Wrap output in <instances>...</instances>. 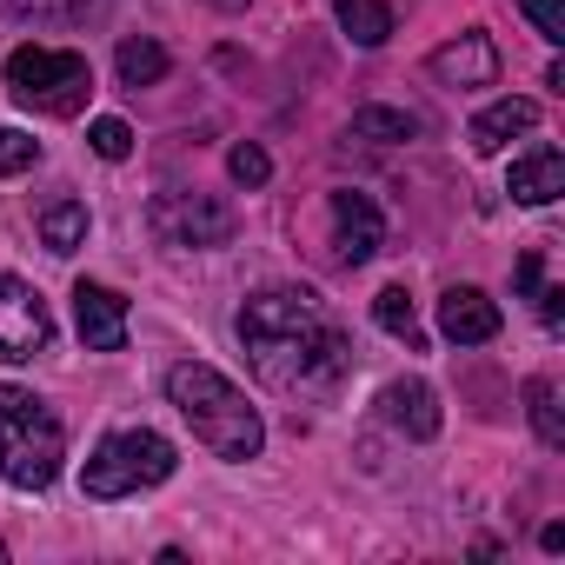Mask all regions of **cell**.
I'll list each match as a JSON object with an SVG mask.
<instances>
[{"mask_svg":"<svg viewBox=\"0 0 565 565\" xmlns=\"http://www.w3.org/2000/svg\"><path fill=\"white\" fill-rule=\"evenodd\" d=\"M519 14L539 28V41H552V47L565 41V0H519Z\"/></svg>","mask_w":565,"mask_h":565,"instance_id":"d4e9b609","label":"cell"},{"mask_svg":"<svg viewBox=\"0 0 565 565\" xmlns=\"http://www.w3.org/2000/svg\"><path fill=\"white\" fill-rule=\"evenodd\" d=\"M226 173H233L239 186H266V180H273V160H266V147H253V140H239V147L226 153Z\"/></svg>","mask_w":565,"mask_h":565,"instance_id":"603a6c76","label":"cell"},{"mask_svg":"<svg viewBox=\"0 0 565 565\" xmlns=\"http://www.w3.org/2000/svg\"><path fill=\"white\" fill-rule=\"evenodd\" d=\"M167 399H173V413L193 426V439H200L213 459H233V466L259 459V446H266L259 413H253L246 393H239L226 373H213L206 360H180V366L167 373Z\"/></svg>","mask_w":565,"mask_h":565,"instance_id":"7a4b0ae2","label":"cell"},{"mask_svg":"<svg viewBox=\"0 0 565 565\" xmlns=\"http://www.w3.org/2000/svg\"><path fill=\"white\" fill-rule=\"evenodd\" d=\"M333 14H340L353 47H386L393 41V8L386 0H333Z\"/></svg>","mask_w":565,"mask_h":565,"instance_id":"9a60e30c","label":"cell"},{"mask_svg":"<svg viewBox=\"0 0 565 565\" xmlns=\"http://www.w3.org/2000/svg\"><path fill=\"white\" fill-rule=\"evenodd\" d=\"M147 226H153L160 246H193L200 253V246H226L239 233V213L213 193H160L147 206Z\"/></svg>","mask_w":565,"mask_h":565,"instance_id":"8992f818","label":"cell"},{"mask_svg":"<svg viewBox=\"0 0 565 565\" xmlns=\"http://www.w3.org/2000/svg\"><path fill=\"white\" fill-rule=\"evenodd\" d=\"M173 439H160L153 426H134V433H107L81 472V492L87 499H134V492H153L173 479Z\"/></svg>","mask_w":565,"mask_h":565,"instance_id":"5b68a950","label":"cell"},{"mask_svg":"<svg viewBox=\"0 0 565 565\" xmlns=\"http://www.w3.org/2000/svg\"><path fill=\"white\" fill-rule=\"evenodd\" d=\"M539 545H545V552H565V525H558V519H552V525H545V532H539Z\"/></svg>","mask_w":565,"mask_h":565,"instance_id":"4316f807","label":"cell"},{"mask_svg":"<svg viewBox=\"0 0 565 565\" xmlns=\"http://www.w3.org/2000/svg\"><path fill=\"white\" fill-rule=\"evenodd\" d=\"M539 127V100H519V94H505V100H492L486 114H472V127H466V140H472V153H505L519 134H532Z\"/></svg>","mask_w":565,"mask_h":565,"instance_id":"4fadbf2b","label":"cell"},{"mask_svg":"<svg viewBox=\"0 0 565 565\" xmlns=\"http://www.w3.org/2000/svg\"><path fill=\"white\" fill-rule=\"evenodd\" d=\"M525 413H532V433L539 446H565V413H558V386L552 380H525Z\"/></svg>","mask_w":565,"mask_h":565,"instance_id":"44dd1931","label":"cell"},{"mask_svg":"<svg viewBox=\"0 0 565 565\" xmlns=\"http://www.w3.org/2000/svg\"><path fill=\"white\" fill-rule=\"evenodd\" d=\"M499 300L492 294H479V287H452L446 300H439V333L452 340V347H486V340H499Z\"/></svg>","mask_w":565,"mask_h":565,"instance_id":"8fae6325","label":"cell"},{"mask_svg":"<svg viewBox=\"0 0 565 565\" xmlns=\"http://www.w3.org/2000/svg\"><path fill=\"white\" fill-rule=\"evenodd\" d=\"M426 67H433L439 87H492V81H499V47H492L486 34H459V41L433 47Z\"/></svg>","mask_w":565,"mask_h":565,"instance_id":"30bf717a","label":"cell"},{"mask_svg":"<svg viewBox=\"0 0 565 565\" xmlns=\"http://www.w3.org/2000/svg\"><path fill=\"white\" fill-rule=\"evenodd\" d=\"M419 114L406 107H360L353 114V140H380V147H399V140H419Z\"/></svg>","mask_w":565,"mask_h":565,"instance_id":"ac0fdd59","label":"cell"},{"mask_svg":"<svg viewBox=\"0 0 565 565\" xmlns=\"http://www.w3.org/2000/svg\"><path fill=\"white\" fill-rule=\"evenodd\" d=\"M239 347L259 386L273 393H333L353 366L347 327L327 313L313 287H266L239 307Z\"/></svg>","mask_w":565,"mask_h":565,"instance_id":"6da1fadb","label":"cell"},{"mask_svg":"<svg viewBox=\"0 0 565 565\" xmlns=\"http://www.w3.org/2000/svg\"><path fill=\"white\" fill-rule=\"evenodd\" d=\"M380 413H386V426L406 433V439H439V426H446L439 393H433L426 380H393V386L380 393Z\"/></svg>","mask_w":565,"mask_h":565,"instance_id":"7c38bea8","label":"cell"},{"mask_svg":"<svg viewBox=\"0 0 565 565\" xmlns=\"http://www.w3.org/2000/svg\"><path fill=\"white\" fill-rule=\"evenodd\" d=\"M327 213H333V253H340L347 266H366V259L386 246V213L373 206V193L340 186V193L327 200Z\"/></svg>","mask_w":565,"mask_h":565,"instance_id":"ba28073f","label":"cell"},{"mask_svg":"<svg viewBox=\"0 0 565 565\" xmlns=\"http://www.w3.org/2000/svg\"><path fill=\"white\" fill-rule=\"evenodd\" d=\"M14 21H34V28H81V21H94L107 0H0Z\"/></svg>","mask_w":565,"mask_h":565,"instance_id":"e0dca14e","label":"cell"},{"mask_svg":"<svg viewBox=\"0 0 565 565\" xmlns=\"http://www.w3.org/2000/svg\"><path fill=\"white\" fill-rule=\"evenodd\" d=\"M206 8H213V14H239V8H246V0H206Z\"/></svg>","mask_w":565,"mask_h":565,"instance_id":"83f0119b","label":"cell"},{"mask_svg":"<svg viewBox=\"0 0 565 565\" xmlns=\"http://www.w3.org/2000/svg\"><path fill=\"white\" fill-rule=\"evenodd\" d=\"M505 193H512L519 206H552V200L565 193V153H558V147H532V153H519Z\"/></svg>","mask_w":565,"mask_h":565,"instance_id":"5bb4252c","label":"cell"},{"mask_svg":"<svg viewBox=\"0 0 565 565\" xmlns=\"http://www.w3.org/2000/svg\"><path fill=\"white\" fill-rule=\"evenodd\" d=\"M8 94H14L28 114L74 120V114H87V100H94V67H87V54H74V47H14V54H8Z\"/></svg>","mask_w":565,"mask_h":565,"instance_id":"277c9868","label":"cell"},{"mask_svg":"<svg viewBox=\"0 0 565 565\" xmlns=\"http://www.w3.org/2000/svg\"><path fill=\"white\" fill-rule=\"evenodd\" d=\"M41 160V140H28V134H14V127H0V180L8 173H28Z\"/></svg>","mask_w":565,"mask_h":565,"instance_id":"cb8c5ba5","label":"cell"},{"mask_svg":"<svg viewBox=\"0 0 565 565\" xmlns=\"http://www.w3.org/2000/svg\"><path fill=\"white\" fill-rule=\"evenodd\" d=\"M373 320H380V333H393V340H406V353H419V347H426V333H419V313H413V300H406V287H386V294L373 300Z\"/></svg>","mask_w":565,"mask_h":565,"instance_id":"ffe728a7","label":"cell"},{"mask_svg":"<svg viewBox=\"0 0 565 565\" xmlns=\"http://www.w3.org/2000/svg\"><path fill=\"white\" fill-rule=\"evenodd\" d=\"M87 147H94L100 160H127V153H134V127L114 120V114H100V120L87 127Z\"/></svg>","mask_w":565,"mask_h":565,"instance_id":"7402d4cb","label":"cell"},{"mask_svg":"<svg viewBox=\"0 0 565 565\" xmlns=\"http://www.w3.org/2000/svg\"><path fill=\"white\" fill-rule=\"evenodd\" d=\"M74 327L87 340V353H120L127 347V300L100 279H81L74 287Z\"/></svg>","mask_w":565,"mask_h":565,"instance_id":"9c48e42d","label":"cell"},{"mask_svg":"<svg viewBox=\"0 0 565 565\" xmlns=\"http://www.w3.org/2000/svg\"><path fill=\"white\" fill-rule=\"evenodd\" d=\"M167 67H173L167 47L147 41V34H140V41H120V54H114V74H120V87H134V94H140V87H160Z\"/></svg>","mask_w":565,"mask_h":565,"instance_id":"2e32d148","label":"cell"},{"mask_svg":"<svg viewBox=\"0 0 565 565\" xmlns=\"http://www.w3.org/2000/svg\"><path fill=\"white\" fill-rule=\"evenodd\" d=\"M539 287H545V259L525 253V259H519V294H539Z\"/></svg>","mask_w":565,"mask_h":565,"instance_id":"484cf974","label":"cell"},{"mask_svg":"<svg viewBox=\"0 0 565 565\" xmlns=\"http://www.w3.org/2000/svg\"><path fill=\"white\" fill-rule=\"evenodd\" d=\"M41 239H47V253H81L87 246V200L41 206Z\"/></svg>","mask_w":565,"mask_h":565,"instance_id":"d6986e66","label":"cell"},{"mask_svg":"<svg viewBox=\"0 0 565 565\" xmlns=\"http://www.w3.org/2000/svg\"><path fill=\"white\" fill-rule=\"evenodd\" d=\"M67 459V426L28 386H0V479L21 492H47Z\"/></svg>","mask_w":565,"mask_h":565,"instance_id":"3957f363","label":"cell"},{"mask_svg":"<svg viewBox=\"0 0 565 565\" xmlns=\"http://www.w3.org/2000/svg\"><path fill=\"white\" fill-rule=\"evenodd\" d=\"M47 340H54V313H47V300L28 287V279L0 273V360L21 366V360L47 353Z\"/></svg>","mask_w":565,"mask_h":565,"instance_id":"52a82bcc","label":"cell"}]
</instances>
